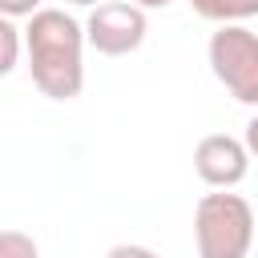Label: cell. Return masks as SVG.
<instances>
[{"instance_id":"obj_1","label":"cell","mask_w":258,"mask_h":258,"mask_svg":"<svg viewBox=\"0 0 258 258\" xmlns=\"http://www.w3.org/2000/svg\"><path fill=\"white\" fill-rule=\"evenodd\" d=\"M32 85L48 101H77L85 89V24L64 8H40L24 24Z\"/></svg>"},{"instance_id":"obj_2","label":"cell","mask_w":258,"mask_h":258,"mask_svg":"<svg viewBox=\"0 0 258 258\" xmlns=\"http://www.w3.org/2000/svg\"><path fill=\"white\" fill-rule=\"evenodd\" d=\"M198 258H246L254 246V210L242 194L214 189L194 206Z\"/></svg>"},{"instance_id":"obj_3","label":"cell","mask_w":258,"mask_h":258,"mask_svg":"<svg viewBox=\"0 0 258 258\" xmlns=\"http://www.w3.org/2000/svg\"><path fill=\"white\" fill-rule=\"evenodd\" d=\"M210 69L238 105H258V32L246 24H218L206 44Z\"/></svg>"},{"instance_id":"obj_4","label":"cell","mask_w":258,"mask_h":258,"mask_svg":"<svg viewBox=\"0 0 258 258\" xmlns=\"http://www.w3.org/2000/svg\"><path fill=\"white\" fill-rule=\"evenodd\" d=\"M145 32H149V16H145V8H137L129 0H105L85 20V44L97 48L101 56L137 52L145 44Z\"/></svg>"},{"instance_id":"obj_5","label":"cell","mask_w":258,"mask_h":258,"mask_svg":"<svg viewBox=\"0 0 258 258\" xmlns=\"http://www.w3.org/2000/svg\"><path fill=\"white\" fill-rule=\"evenodd\" d=\"M194 169L210 189H234L250 173V149L230 133H210L194 145Z\"/></svg>"},{"instance_id":"obj_6","label":"cell","mask_w":258,"mask_h":258,"mask_svg":"<svg viewBox=\"0 0 258 258\" xmlns=\"http://www.w3.org/2000/svg\"><path fill=\"white\" fill-rule=\"evenodd\" d=\"M189 8L214 24H242L258 16V0H189Z\"/></svg>"},{"instance_id":"obj_7","label":"cell","mask_w":258,"mask_h":258,"mask_svg":"<svg viewBox=\"0 0 258 258\" xmlns=\"http://www.w3.org/2000/svg\"><path fill=\"white\" fill-rule=\"evenodd\" d=\"M20 52H24V28H16V20H8V16H0V77H8L20 64Z\"/></svg>"},{"instance_id":"obj_8","label":"cell","mask_w":258,"mask_h":258,"mask_svg":"<svg viewBox=\"0 0 258 258\" xmlns=\"http://www.w3.org/2000/svg\"><path fill=\"white\" fill-rule=\"evenodd\" d=\"M0 258H40V250L24 230H0Z\"/></svg>"},{"instance_id":"obj_9","label":"cell","mask_w":258,"mask_h":258,"mask_svg":"<svg viewBox=\"0 0 258 258\" xmlns=\"http://www.w3.org/2000/svg\"><path fill=\"white\" fill-rule=\"evenodd\" d=\"M44 4L40 0H0V16H8V20H20V16H36Z\"/></svg>"},{"instance_id":"obj_10","label":"cell","mask_w":258,"mask_h":258,"mask_svg":"<svg viewBox=\"0 0 258 258\" xmlns=\"http://www.w3.org/2000/svg\"><path fill=\"white\" fill-rule=\"evenodd\" d=\"M105 258H157L149 246H137V242H121V246H113Z\"/></svg>"},{"instance_id":"obj_11","label":"cell","mask_w":258,"mask_h":258,"mask_svg":"<svg viewBox=\"0 0 258 258\" xmlns=\"http://www.w3.org/2000/svg\"><path fill=\"white\" fill-rule=\"evenodd\" d=\"M246 149H250V157H258V117H250V125H246Z\"/></svg>"},{"instance_id":"obj_12","label":"cell","mask_w":258,"mask_h":258,"mask_svg":"<svg viewBox=\"0 0 258 258\" xmlns=\"http://www.w3.org/2000/svg\"><path fill=\"white\" fill-rule=\"evenodd\" d=\"M129 4H137V8H145V12H149V8H169L173 0H129Z\"/></svg>"},{"instance_id":"obj_13","label":"cell","mask_w":258,"mask_h":258,"mask_svg":"<svg viewBox=\"0 0 258 258\" xmlns=\"http://www.w3.org/2000/svg\"><path fill=\"white\" fill-rule=\"evenodd\" d=\"M69 8H97V4H105V0H64Z\"/></svg>"}]
</instances>
